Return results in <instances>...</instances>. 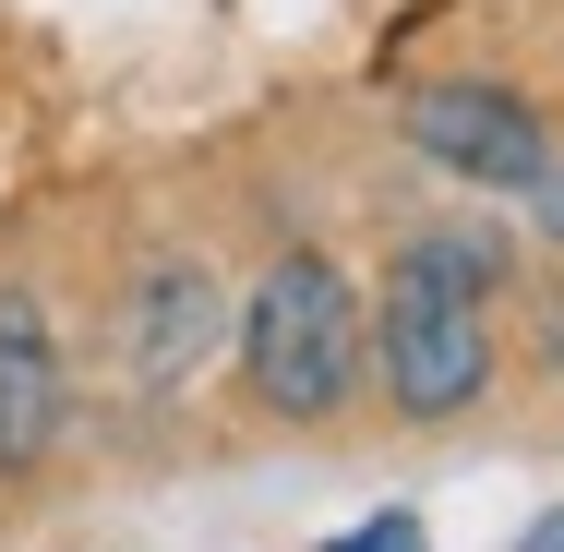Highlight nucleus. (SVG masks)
Listing matches in <instances>:
<instances>
[{"mask_svg":"<svg viewBox=\"0 0 564 552\" xmlns=\"http://www.w3.org/2000/svg\"><path fill=\"white\" fill-rule=\"evenodd\" d=\"M492 277H505V252L468 240V228H433V240L397 252V277H384V397L409 421H456L492 385V325H480Z\"/></svg>","mask_w":564,"mask_h":552,"instance_id":"nucleus-1","label":"nucleus"},{"mask_svg":"<svg viewBox=\"0 0 564 552\" xmlns=\"http://www.w3.org/2000/svg\"><path fill=\"white\" fill-rule=\"evenodd\" d=\"M240 360H252V397H264L276 421L348 409V385H360V301H348V277L325 264V252H289V264L252 289Z\"/></svg>","mask_w":564,"mask_h":552,"instance_id":"nucleus-2","label":"nucleus"},{"mask_svg":"<svg viewBox=\"0 0 564 552\" xmlns=\"http://www.w3.org/2000/svg\"><path fill=\"white\" fill-rule=\"evenodd\" d=\"M409 144L445 169V181H480V193H529L541 181V120L517 109L505 85H421L409 97Z\"/></svg>","mask_w":564,"mask_h":552,"instance_id":"nucleus-3","label":"nucleus"},{"mask_svg":"<svg viewBox=\"0 0 564 552\" xmlns=\"http://www.w3.org/2000/svg\"><path fill=\"white\" fill-rule=\"evenodd\" d=\"M61 433V348H48V313L24 289H0V480L36 468Z\"/></svg>","mask_w":564,"mask_h":552,"instance_id":"nucleus-4","label":"nucleus"},{"mask_svg":"<svg viewBox=\"0 0 564 552\" xmlns=\"http://www.w3.org/2000/svg\"><path fill=\"white\" fill-rule=\"evenodd\" d=\"M217 325H228L217 277H205V264H156V277H144V336H132L144 385H181V372L217 348Z\"/></svg>","mask_w":564,"mask_h":552,"instance_id":"nucleus-5","label":"nucleus"},{"mask_svg":"<svg viewBox=\"0 0 564 552\" xmlns=\"http://www.w3.org/2000/svg\"><path fill=\"white\" fill-rule=\"evenodd\" d=\"M325 552H433V529H421V517H360V529L325 541Z\"/></svg>","mask_w":564,"mask_h":552,"instance_id":"nucleus-6","label":"nucleus"},{"mask_svg":"<svg viewBox=\"0 0 564 552\" xmlns=\"http://www.w3.org/2000/svg\"><path fill=\"white\" fill-rule=\"evenodd\" d=\"M529 217H541V240H564V156H541V181H529Z\"/></svg>","mask_w":564,"mask_h":552,"instance_id":"nucleus-7","label":"nucleus"},{"mask_svg":"<svg viewBox=\"0 0 564 552\" xmlns=\"http://www.w3.org/2000/svg\"><path fill=\"white\" fill-rule=\"evenodd\" d=\"M517 552H564V505H553V517H541V529H529Z\"/></svg>","mask_w":564,"mask_h":552,"instance_id":"nucleus-8","label":"nucleus"}]
</instances>
